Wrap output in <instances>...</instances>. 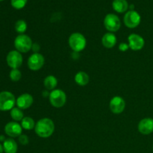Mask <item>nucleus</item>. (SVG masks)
<instances>
[{
    "mask_svg": "<svg viewBox=\"0 0 153 153\" xmlns=\"http://www.w3.org/2000/svg\"><path fill=\"white\" fill-rule=\"evenodd\" d=\"M19 137V142L22 145H27L29 143V139L26 134H21Z\"/></svg>",
    "mask_w": 153,
    "mask_h": 153,
    "instance_id": "obj_25",
    "label": "nucleus"
},
{
    "mask_svg": "<svg viewBox=\"0 0 153 153\" xmlns=\"http://www.w3.org/2000/svg\"><path fill=\"white\" fill-rule=\"evenodd\" d=\"M129 49V46L128 44L126 43H121L119 45V49L121 51V52H126L128 49Z\"/></svg>",
    "mask_w": 153,
    "mask_h": 153,
    "instance_id": "obj_26",
    "label": "nucleus"
},
{
    "mask_svg": "<svg viewBox=\"0 0 153 153\" xmlns=\"http://www.w3.org/2000/svg\"><path fill=\"white\" fill-rule=\"evenodd\" d=\"M128 46L133 51H139L144 46V39L137 34H131L128 37Z\"/></svg>",
    "mask_w": 153,
    "mask_h": 153,
    "instance_id": "obj_11",
    "label": "nucleus"
},
{
    "mask_svg": "<svg viewBox=\"0 0 153 153\" xmlns=\"http://www.w3.org/2000/svg\"><path fill=\"white\" fill-rule=\"evenodd\" d=\"M5 137H4V135H0V141H3L4 142L5 140Z\"/></svg>",
    "mask_w": 153,
    "mask_h": 153,
    "instance_id": "obj_28",
    "label": "nucleus"
},
{
    "mask_svg": "<svg viewBox=\"0 0 153 153\" xmlns=\"http://www.w3.org/2000/svg\"><path fill=\"white\" fill-rule=\"evenodd\" d=\"M34 120L30 117H25L21 121V126L25 130H31L35 127Z\"/></svg>",
    "mask_w": 153,
    "mask_h": 153,
    "instance_id": "obj_20",
    "label": "nucleus"
},
{
    "mask_svg": "<svg viewBox=\"0 0 153 153\" xmlns=\"http://www.w3.org/2000/svg\"><path fill=\"white\" fill-rule=\"evenodd\" d=\"M68 43L70 47L74 52H79L85 49L87 41L83 34L79 32H75L73 33L69 37Z\"/></svg>",
    "mask_w": 153,
    "mask_h": 153,
    "instance_id": "obj_2",
    "label": "nucleus"
},
{
    "mask_svg": "<svg viewBox=\"0 0 153 153\" xmlns=\"http://www.w3.org/2000/svg\"><path fill=\"white\" fill-rule=\"evenodd\" d=\"M152 150H153V146H152Z\"/></svg>",
    "mask_w": 153,
    "mask_h": 153,
    "instance_id": "obj_31",
    "label": "nucleus"
},
{
    "mask_svg": "<svg viewBox=\"0 0 153 153\" xmlns=\"http://www.w3.org/2000/svg\"><path fill=\"white\" fill-rule=\"evenodd\" d=\"M3 1V0H0V1Z\"/></svg>",
    "mask_w": 153,
    "mask_h": 153,
    "instance_id": "obj_30",
    "label": "nucleus"
},
{
    "mask_svg": "<svg viewBox=\"0 0 153 153\" xmlns=\"http://www.w3.org/2000/svg\"><path fill=\"white\" fill-rule=\"evenodd\" d=\"M9 76H10V79L11 81H13V82H18V81L20 80L21 77H22V73H21V72L18 69H13L10 72Z\"/></svg>",
    "mask_w": 153,
    "mask_h": 153,
    "instance_id": "obj_23",
    "label": "nucleus"
},
{
    "mask_svg": "<svg viewBox=\"0 0 153 153\" xmlns=\"http://www.w3.org/2000/svg\"><path fill=\"white\" fill-rule=\"evenodd\" d=\"M4 152V149H3V145L0 143V153H2Z\"/></svg>",
    "mask_w": 153,
    "mask_h": 153,
    "instance_id": "obj_29",
    "label": "nucleus"
},
{
    "mask_svg": "<svg viewBox=\"0 0 153 153\" xmlns=\"http://www.w3.org/2000/svg\"><path fill=\"white\" fill-rule=\"evenodd\" d=\"M139 132L142 134L147 135L153 132V119L151 117H146L141 120L137 126Z\"/></svg>",
    "mask_w": 153,
    "mask_h": 153,
    "instance_id": "obj_13",
    "label": "nucleus"
},
{
    "mask_svg": "<svg viewBox=\"0 0 153 153\" xmlns=\"http://www.w3.org/2000/svg\"><path fill=\"white\" fill-rule=\"evenodd\" d=\"M104 25L106 29L110 32H116L120 28V19L116 14L108 13L104 19Z\"/></svg>",
    "mask_w": 153,
    "mask_h": 153,
    "instance_id": "obj_6",
    "label": "nucleus"
},
{
    "mask_svg": "<svg viewBox=\"0 0 153 153\" xmlns=\"http://www.w3.org/2000/svg\"><path fill=\"white\" fill-rule=\"evenodd\" d=\"M31 49L34 51V53H38V51L40 50V46L37 43H33Z\"/></svg>",
    "mask_w": 153,
    "mask_h": 153,
    "instance_id": "obj_27",
    "label": "nucleus"
},
{
    "mask_svg": "<svg viewBox=\"0 0 153 153\" xmlns=\"http://www.w3.org/2000/svg\"><path fill=\"white\" fill-rule=\"evenodd\" d=\"M34 131L40 137L47 138L52 136V134L54 133L55 123L49 118H42L36 123Z\"/></svg>",
    "mask_w": 153,
    "mask_h": 153,
    "instance_id": "obj_1",
    "label": "nucleus"
},
{
    "mask_svg": "<svg viewBox=\"0 0 153 153\" xmlns=\"http://www.w3.org/2000/svg\"><path fill=\"white\" fill-rule=\"evenodd\" d=\"M6 61L9 67L13 69H19L22 66V55L17 50H12L8 52L6 57Z\"/></svg>",
    "mask_w": 153,
    "mask_h": 153,
    "instance_id": "obj_7",
    "label": "nucleus"
},
{
    "mask_svg": "<svg viewBox=\"0 0 153 153\" xmlns=\"http://www.w3.org/2000/svg\"><path fill=\"white\" fill-rule=\"evenodd\" d=\"M141 21L140 15L134 10L126 12L123 17V22L126 26L129 28H134L138 26Z\"/></svg>",
    "mask_w": 153,
    "mask_h": 153,
    "instance_id": "obj_8",
    "label": "nucleus"
},
{
    "mask_svg": "<svg viewBox=\"0 0 153 153\" xmlns=\"http://www.w3.org/2000/svg\"><path fill=\"white\" fill-rule=\"evenodd\" d=\"M109 106L112 113L115 114H120L125 110L126 102L122 97L116 96L111 100Z\"/></svg>",
    "mask_w": 153,
    "mask_h": 153,
    "instance_id": "obj_10",
    "label": "nucleus"
},
{
    "mask_svg": "<svg viewBox=\"0 0 153 153\" xmlns=\"http://www.w3.org/2000/svg\"><path fill=\"white\" fill-rule=\"evenodd\" d=\"M45 63L44 57L40 53H33L28 58V68L33 71H37L43 67Z\"/></svg>",
    "mask_w": 153,
    "mask_h": 153,
    "instance_id": "obj_9",
    "label": "nucleus"
},
{
    "mask_svg": "<svg viewBox=\"0 0 153 153\" xmlns=\"http://www.w3.org/2000/svg\"><path fill=\"white\" fill-rule=\"evenodd\" d=\"M90 77L87 73L84 71H79L75 76V82L79 86H85L89 83Z\"/></svg>",
    "mask_w": 153,
    "mask_h": 153,
    "instance_id": "obj_17",
    "label": "nucleus"
},
{
    "mask_svg": "<svg viewBox=\"0 0 153 153\" xmlns=\"http://www.w3.org/2000/svg\"><path fill=\"white\" fill-rule=\"evenodd\" d=\"M32 40L29 36L25 34L18 35L14 40V46L20 53H26L32 48Z\"/></svg>",
    "mask_w": 153,
    "mask_h": 153,
    "instance_id": "obj_3",
    "label": "nucleus"
},
{
    "mask_svg": "<svg viewBox=\"0 0 153 153\" xmlns=\"http://www.w3.org/2000/svg\"><path fill=\"white\" fill-rule=\"evenodd\" d=\"M112 7L115 11L121 13L126 11L128 7V4L126 0H114Z\"/></svg>",
    "mask_w": 153,
    "mask_h": 153,
    "instance_id": "obj_18",
    "label": "nucleus"
},
{
    "mask_svg": "<svg viewBox=\"0 0 153 153\" xmlns=\"http://www.w3.org/2000/svg\"><path fill=\"white\" fill-rule=\"evenodd\" d=\"M27 29V23L23 19H19L15 23V30L19 34H24Z\"/></svg>",
    "mask_w": 153,
    "mask_h": 153,
    "instance_id": "obj_22",
    "label": "nucleus"
},
{
    "mask_svg": "<svg viewBox=\"0 0 153 153\" xmlns=\"http://www.w3.org/2000/svg\"><path fill=\"white\" fill-rule=\"evenodd\" d=\"M44 87L47 91H53L58 85V79L54 76H48L45 78L43 81Z\"/></svg>",
    "mask_w": 153,
    "mask_h": 153,
    "instance_id": "obj_19",
    "label": "nucleus"
},
{
    "mask_svg": "<svg viewBox=\"0 0 153 153\" xmlns=\"http://www.w3.org/2000/svg\"><path fill=\"white\" fill-rule=\"evenodd\" d=\"M49 102L53 107L56 108H62L67 102V95L61 89H55L49 94Z\"/></svg>",
    "mask_w": 153,
    "mask_h": 153,
    "instance_id": "obj_5",
    "label": "nucleus"
},
{
    "mask_svg": "<svg viewBox=\"0 0 153 153\" xmlns=\"http://www.w3.org/2000/svg\"><path fill=\"white\" fill-rule=\"evenodd\" d=\"M3 149L5 153H16L18 146L13 138H7L3 142Z\"/></svg>",
    "mask_w": 153,
    "mask_h": 153,
    "instance_id": "obj_16",
    "label": "nucleus"
},
{
    "mask_svg": "<svg viewBox=\"0 0 153 153\" xmlns=\"http://www.w3.org/2000/svg\"><path fill=\"white\" fill-rule=\"evenodd\" d=\"M27 1L28 0H11L10 3H11V5L13 8L20 10V9L23 8L25 7Z\"/></svg>",
    "mask_w": 153,
    "mask_h": 153,
    "instance_id": "obj_24",
    "label": "nucleus"
},
{
    "mask_svg": "<svg viewBox=\"0 0 153 153\" xmlns=\"http://www.w3.org/2000/svg\"><path fill=\"white\" fill-rule=\"evenodd\" d=\"M10 117L12 119L16 122L18 121H22V120L24 118L23 112H22V109L19 108H13L10 110Z\"/></svg>",
    "mask_w": 153,
    "mask_h": 153,
    "instance_id": "obj_21",
    "label": "nucleus"
},
{
    "mask_svg": "<svg viewBox=\"0 0 153 153\" xmlns=\"http://www.w3.org/2000/svg\"><path fill=\"white\" fill-rule=\"evenodd\" d=\"M117 41V37L112 32L105 33L102 37V43L104 46V47L107 48V49L113 48L116 45Z\"/></svg>",
    "mask_w": 153,
    "mask_h": 153,
    "instance_id": "obj_15",
    "label": "nucleus"
},
{
    "mask_svg": "<svg viewBox=\"0 0 153 153\" xmlns=\"http://www.w3.org/2000/svg\"><path fill=\"white\" fill-rule=\"evenodd\" d=\"M34 102L33 97L29 94H21L17 99H16V104L19 108L22 110L28 108L31 106Z\"/></svg>",
    "mask_w": 153,
    "mask_h": 153,
    "instance_id": "obj_14",
    "label": "nucleus"
},
{
    "mask_svg": "<svg viewBox=\"0 0 153 153\" xmlns=\"http://www.w3.org/2000/svg\"><path fill=\"white\" fill-rule=\"evenodd\" d=\"M22 128L17 122H9L4 126V132L11 138L17 137L22 134Z\"/></svg>",
    "mask_w": 153,
    "mask_h": 153,
    "instance_id": "obj_12",
    "label": "nucleus"
},
{
    "mask_svg": "<svg viewBox=\"0 0 153 153\" xmlns=\"http://www.w3.org/2000/svg\"><path fill=\"white\" fill-rule=\"evenodd\" d=\"M16 100L14 95L9 91L0 92V111H7L14 108Z\"/></svg>",
    "mask_w": 153,
    "mask_h": 153,
    "instance_id": "obj_4",
    "label": "nucleus"
}]
</instances>
